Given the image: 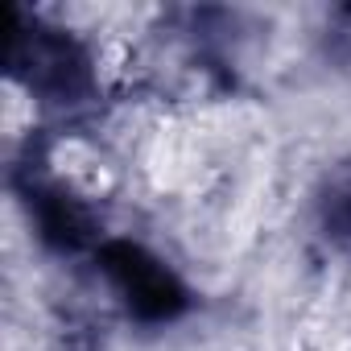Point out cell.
Instances as JSON below:
<instances>
[{
    "label": "cell",
    "mask_w": 351,
    "mask_h": 351,
    "mask_svg": "<svg viewBox=\"0 0 351 351\" xmlns=\"http://www.w3.org/2000/svg\"><path fill=\"white\" fill-rule=\"evenodd\" d=\"M54 169H58L62 186L75 191V195H83V199H99V195H108V186H112V165H108V157H104L99 149H91L87 141L62 145Z\"/></svg>",
    "instance_id": "1"
}]
</instances>
